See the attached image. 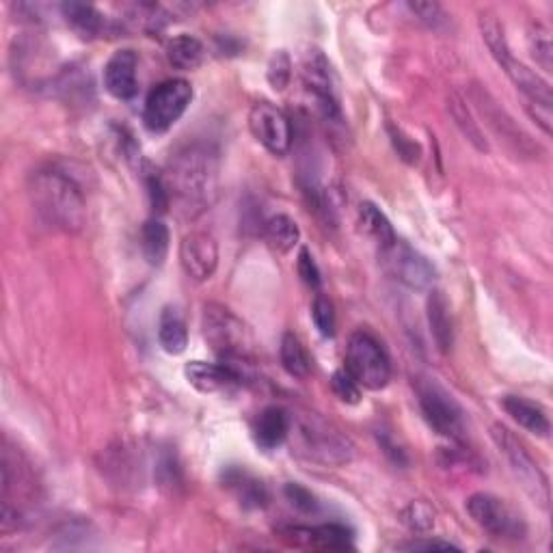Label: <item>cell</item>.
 I'll return each mask as SVG.
<instances>
[{
	"label": "cell",
	"mask_w": 553,
	"mask_h": 553,
	"mask_svg": "<svg viewBox=\"0 0 553 553\" xmlns=\"http://www.w3.org/2000/svg\"><path fill=\"white\" fill-rule=\"evenodd\" d=\"M169 199L188 214L206 210L219 184V154L208 145H188L175 152L163 173Z\"/></svg>",
	"instance_id": "cell-1"
},
{
	"label": "cell",
	"mask_w": 553,
	"mask_h": 553,
	"mask_svg": "<svg viewBox=\"0 0 553 553\" xmlns=\"http://www.w3.org/2000/svg\"><path fill=\"white\" fill-rule=\"evenodd\" d=\"M29 197L46 225L78 234L87 225V201L80 186L59 169H42L31 175Z\"/></svg>",
	"instance_id": "cell-2"
},
{
	"label": "cell",
	"mask_w": 553,
	"mask_h": 553,
	"mask_svg": "<svg viewBox=\"0 0 553 553\" xmlns=\"http://www.w3.org/2000/svg\"><path fill=\"white\" fill-rule=\"evenodd\" d=\"M480 31L487 48L491 50L493 59L502 67L506 76L512 80V85L523 96L525 106H549L551 109V87L547 80H543L536 72H532L528 65H523L519 59H515L512 50L508 46V39L504 33V26L491 13H482L480 16Z\"/></svg>",
	"instance_id": "cell-3"
},
{
	"label": "cell",
	"mask_w": 553,
	"mask_h": 553,
	"mask_svg": "<svg viewBox=\"0 0 553 553\" xmlns=\"http://www.w3.org/2000/svg\"><path fill=\"white\" fill-rule=\"evenodd\" d=\"M344 370L353 376V381L370 391L385 389L391 379V361L383 344L368 331L350 335L344 357Z\"/></svg>",
	"instance_id": "cell-4"
},
{
	"label": "cell",
	"mask_w": 553,
	"mask_h": 553,
	"mask_svg": "<svg viewBox=\"0 0 553 553\" xmlns=\"http://www.w3.org/2000/svg\"><path fill=\"white\" fill-rule=\"evenodd\" d=\"M204 327L206 342L221 359H247L251 353V331L247 329L232 309L219 303H208L204 307Z\"/></svg>",
	"instance_id": "cell-5"
},
{
	"label": "cell",
	"mask_w": 553,
	"mask_h": 553,
	"mask_svg": "<svg viewBox=\"0 0 553 553\" xmlns=\"http://www.w3.org/2000/svg\"><path fill=\"white\" fill-rule=\"evenodd\" d=\"M193 100V87L184 78H169L156 85L143 106V124L154 134H163L178 124Z\"/></svg>",
	"instance_id": "cell-6"
},
{
	"label": "cell",
	"mask_w": 553,
	"mask_h": 553,
	"mask_svg": "<svg viewBox=\"0 0 553 553\" xmlns=\"http://www.w3.org/2000/svg\"><path fill=\"white\" fill-rule=\"evenodd\" d=\"M417 402L426 424L435 430L437 435L461 441L465 433V417L458 402L435 381L417 383Z\"/></svg>",
	"instance_id": "cell-7"
},
{
	"label": "cell",
	"mask_w": 553,
	"mask_h": 553,
	"mask_svg": "<svg viewBox=\"0 0 553 553\" xmlns=\"http://www.w3.org/2000/svg\"><path fill=\"white\" fill-rule=\"evenodd\" d=\"M491 437L499 448V452L506 456L512 474L519 478V482L523 484V489L528 491L536 499V502H541L543 506H547L549 504L547 478L541 471V467H538L534 458L530 456V452L525 450V445L502 424L491 426Z\"/></svg>",
	"instance_id": "cell-8"
},
{
	"label": "cell",
	"mask_w": 553,
	"mask_h": 553,
	"mask_svg": "<svg viewBox=\"0 0 553 553\" xmlns=\"http://www.w3.org/2000/svg\"><path fill=\"white\" fill-rule=\"evenodd\" d=\"M467 512L478 528H482L493 538H508V541H521L528 532L523 519L512 510L504 499L491 493H474L467 499Z\"/></svg>",
	"instance_id": "cell-9"
},
{
	"label": "cell",
	"mask_w": 553,
	"mask_h": 553,
	"mask_svg": "<svg viewBox=\"0 0 553 553\" xmlns=\"http://www.w3.org/2000/svg\"><path fill=\"white\" fill-rule=\"evenodd\" d=\"M299 437L305 454L325 465H344L355 456L353 443L318 417H307L299 424Z\"/></svg>",
	"instance_id": "cell-10"
},
{
	"label": "cell",
	"mask_w": 553,
	"mask_h": 553,
	"mask_svg": "<svg viewBox=\"0 0 553 553\" xmlns=\"http://www.w3.org/2000/svg\"><path fill=\"white\" fill-rule=\"evenodd\" d=\"M381 258L389 275L411 290H426L433 286V281L437 277L435 266L428 262L426 255L415 251L402 240H396L391 242L389 247H383Z\"/></svg>",
	"instance_id": "cell-11"
},
{
	"label": "cell",
	"mask_w": 553,
	"mask_h": 553,
	"mask_svg": "<svg viewBox=\"0 0 553 553\" xmlns=\"http://www.w3.org/2000/svg\"><path fill=\"white\" fill-rule=\"evenodd\" d=\"M249 128L260 145L273 156H286L292 150V121L271 102H258L249 111Z\"/></svg>",
	"instance_id": "cell-12"
},
{
	"label": "cell",
	"mask_w": 553,
	"mask_h": 553,
	"mask_svg": "<svg viewBox=\"0 0 553 553\" xmlns=\"http://www.w3.org/2000/svg\"><path fill=\"white\" fill-rule=\"evenodd\" d=\"M303 85L314 96L320 115L327 121H331V124H340L342 121L340 100H337V93H335L331 65L322 52L314 50L307 55L303 63Z\"/></svg>",
	"instance_id": "cell-13"
},
{
	"label": "cell",
	"mask_w": 553,
	"mask_h": 553,
	"mask_svg": "<svg viewBox=\"0 0 553 553\" xmlns=\"http://www.w3.org/2000/svg\"><path fill=\"white\" fill-rule=\"evenodd\" d=\"M180 264L195 281H208L219 266V247L206 232H191L180 242Z\"/></svg>",
	"instance_id": "cell-14"
},
{
	"label": "cell",
	"mask_w": 553,
	"mask_h": 553,
	"mask_svg": "<svg viewBox=\"0 0 553 553\" xmlns=\"http://www.w3.org/2000/svg\"><path fill=\"white\" fill-rule=\"evenodd\" d=\"M137 65L139 57L134 50H117L104 65V87L117 100H132L137 96Z\"/></svg>",
	"instance_id": "cell-15"
},
{
	"label": "cell",
	"mask_w": 553,
	"mask_h": 553,
	"mask_svg": "<svg viewBox=\"0 0 553 553\" xmlns=\"http://www.w3.org/2000/svg\"><path fill=\"white\" fill-rule=\"evenodd\" d=\"M184 376L197 391H201V394H217V391H225L227 387L242 383L236 376V372L229 366H225L223 361L219 363L191 361L186 363Z\"/></svg>",
	"instance_id": "cell-16"
},
{
	"label": "cell",
	"mask_w": 553,
	"mask_h": 553,
	"mask_svg": "<svg viewBox=\"0 0 553 553\" xmlns=\"http://www.w3.org/2000/svg\"><path fill=\"white\" fill-rule=\"evenodd\" d=\"M288 536H292L296 543H303L316 549H329V551L353 549V532H350L342 523H322V525H316V528H290Z\"/></svg>",
	"instance_id": "cell-17"
},
{
	"label": "cell",
	"mask_w": 553,
	"mask_h": 553,
	"mask_svg": "<svg viewBox=\"0 0 553 553\" xmlns=\"http://www.w3.org/2000/svg\"><path fill=\"white\" fill-rule=\"evenodd\" d=\"M426 314H428L430 335H433L439 353L448 355L454 346V325H452L450 305H448V299L443 296V292L433 290L428 294Z\"/></svg>",
	"instance_id": "cell-18"
},
{
	"label": "cell",
	"mask_w": 553,
	"mask_h": 553,
	"mask_svg": "<svg viewBox=\"0 0 553 553\" xmlns=\"http://www.w3.org/2000/svg\"><path fill=\"white\" fill-rule=\"evenodd\" d=\"M502 407L512 420H515L521 428L528 430V433L536 437H547L551 433L549 415L538 402L523 396H506L502 400Z\"/></svg>",
	"instance_id": "cell-19"
},
{
	"label": "cell",
	"mask_w": 553,
	"mask_h": 553,
	"mask_svg": "<svg viewBox=\"0 0 553 553\" xmlns=\"http://www.w3.org/2000/svg\"><path fill=\"white\" fill-rule=\"evenodd\" d=\"M290 426L292 422L286 411L279 407H268L258 415V420H255V426H253L255 443L264 450H275L288 439Z\"/></svg>",
	"instance_id": "cell-20"
},
{
	"label": "cell",
	"mask_w": 553,
	"mask_h": 553,
	"mask_svg": "<svg viewBox=\"0 0 553 553\" xmlns=\"http://www.w3.org/2000/svg\"><path fill=\"white\" fill-rule=\"evenodd\" d=\"M61 16L65 18L67 26L83 39H93L106 31V18L93 5L63 3Z\"/></svg>",
	"instance_id": "cell-21"
},
{
	"label": "cell",
	"mask_w": 553,
	"mask_h": 553,
	"mask_svg": "<svg viewBox=\"0 0 553 553\" xmlns=\"http://www.w3.org/2000/svg\"><path fill=\"white\" fill-rule=\"evenodd\" d=\"M264 240L266 245L277 253H290L301 240V229L288 214H273L264 223Z\"/></svg>",
	"instance_id": "cell-22"
},
{
	"label": "cell",
	"mask_w": 553,
	"mask_h": 553,
	"mask_svg": "<svg viewBox=\"0 0 553 553\" xmlns=\"http://www.w3.org/2000/svg\"><path fill=\"white\" fill-rule=\"evenodd\" d=\"M225 484L238 497L245 508H264L268 502V491L260 480H255L245 469H229L225 474Z\"/></svg>",
	"instance_id": "cell-23"
},
{
	"label": "cell",
	"mask_w": 553,
	"mask_h": 553,
	"mask_svg": "<svg viewBox=\"0 0 553 553\" xmlns=\"http://www.w3.org/2000/svg\"><path fill=\"white\" fill-rule=\"evenodd\" d=\"M204 55H206L204 44H201L195 35L184 33L169 39L167 44V59L175 70H182V72L197 70L201 61H204Z\"/></svg>",
	"instance_id": "cell-24"
},
{
	"label": "cell",
	"mask_w": 553,
	"mask_h": 553,
	"mask_svg": "<svg viewBox=\"0 0 553 553\" xmlns=\"http://www.w3.org/2000/svg\"><path fill=\"white\" fill-rule=\"evenodd\" d=\"M158 342L169 355H182L188 346V329L178 309L167 307L158 320Z\"/></svg>",
	"instance_id": "cell-25"
},
{
	"label": "cell",
	"mask_w": 553,
	"mask_h": 553,
	"mask_svg": "<svg viewBox=\"0 0 553 553\" xmlns=\"http://www.w3.org/2000/svg\"><path fill=\"white\" fill-rule=\"evenodd\" d=\"M171 245L169 227L160 219H150L141 229V249L145 260L152 266H160L167 260Z\"/></svg>",
	"instance_id": "cell-26"
},
{
	"label": "cell",
	"mask_w": 553,
	"mask_h": 553,
	"mask_svg": "<svg viewBox=\"0 0 553 553\" xmlns=\"http://www.w3.org/2000/svg\"><path fill=\"white\" fill-rule=\"evenodd\" d=\"M279 359L283 370L294 376V379H307L312 374V357H309L303 342L294 333H286L281 337Z\"/></svg>",
	"instance_id": "cell-27"
},
{
	"label": "cell",
	"mask_w": 553,
	"mask_h": 553,
	"mask_svg": "<svg viewBox=\"0 0 553 553\" xmlns=\"http://www.w3.org/2000/svg\"><path fill=\"white\" fill-rule=\"evenodd\" d=\"M359 221H361V227L366 229V232L379 242L381 249L383 247H389L391 242H396L398 236L394 232V227H391L389 219L385 217V212L374 206V204H361L359 208Z\"/></svg>",
	"instance_id": "cell-28"
},
{
	"label": "cell",
	"mask_w": 553,
	"mask_h": 553,
	"mask_svg": "<svg viewBox=\"0 0 553 553\" xmlns=\"http://www.w3.org/2000/svg\"><path fill=\"white\" fill-rule=\"evenodd\" d=\"M450 109H452V115H454V119H456V126L463 130L465 137H467L471 143H474V145L478 147V150H487V141H484L482 130L478 128V124L474 121V117L469 115L467 106H465L461 100H458V98H454L452 104H450Z\"/></svg>",
	"instance_id": "cell-29"
},
{
	"label": "cell",
	"mask_w": 553,
	"mask_h": 553,
	"mask_svg": "<svg viewBox=\"0 0 553 553\" xmlns=\"http://www.w3.org/2000/svg\"><path fill=\"white\" fill-rule=\"evenodd\" d=\"M530 50L536 63L543 67L545 72H551L553 67V46H551V37L545 26L536 24L530 31Z\"/></svg>",
	"instance_id": "cell-30"
},
{
	"label": "cell",
	"mask_w": 553,
	"mask_h": 553,
	"mask_svg": "<svg viewBox=\"0 0 553 553\" xmlns=\"http://www.w3.org/2000/svg\"><path fill=\"white\" fill-rule=\"evenodd\" d=\"M402 523L413 532H428L435 525V512L424 502H413L402 510Z\"/></svg>",
	"instance_id": "cell-31"
},
{
	"label": "cell",
	"mask_w": 553,
	"mask_h": 553,
	"mask_svg": "<svg viewBox=\"0 0 553 553\" xmlns=\"http://www.w3.org/2000/svg\"><path fill=\"white\" fill-rule=\"evenodd\" d=\"M266 78H268V83H271V87L275 91H283L290 85L292 61L288 57V52H283V50L275 52V55L271 57V63H268Z\"/></svg>",
	"instance_id": "cell-32"
},
{
	"label": "cell",
	"mask_w": 553,
	"mask_h": 553,
	"mask_svg": "<svg viewBox=\"0 0 553 553\" xmlns=\"http://www.w3.org/2000/svg\"><path fill=\"white\" fill-rule=\"evenodd\" d=\"M312 318L314 325L320 331V335L333 337L335 335V312H333V303L327 299V296L318 294L312 305Z\"/></svg>",
	"instance_id": "cell-33"
},
{
	"label": "cell",
	"mask_w": 553,
	"mask_h": 553,
	"mask_svg": "<svg viewBox=\"0 0 553 553\" xmlns=\"http://www.w3.org/2000/svg\"><path fill=\"white\" fill-rule=\"evenodd\" d=\"M331 387H333V394L346 404H357L361 400V387L353 381V376H350L346 370L333 374Z\"/></svg>",
	"instance_id": "cell-34"
},
{
	"label": "cell",
	"mask_w": 553,
	"mask_h": 553,
	"mask_svg": "<svg viewBox=\"0 0 553 553\" xmlns=\"http://www.w3.org/2000/svg\"><path fill=\"white\" fill-rule=\"evenodd\" d=\"M283 493H286L288 502L296 508L305 512V515H309V512H316L318 510V499L312 491H307L305 487H301V484L296 482H288L286 489H283Z\"/></svg>",
	"instance_id": "cell-35"
},
{
	"label": "cell",
	"mask_w": 553,
	"mask_h": 553,
	"mask_svg": "<svg viewBox=\"0 0 553 553\" xmlns=\"http://www.w3.org/2000/svg\"><path fill=\"white\" fill-rule=\"evenodd\" d=\"M296 271H299V277L303 279L305 286H309L312 290H320V286H322L320 268L314 260V255L307 249H301L299 260H296Z\"/></svg>",
	"instance_id": "cell-36"
},
{
	"label": "cell",
	"mask_w": 553,
	"mask_h": 553,
	"mask_svg": "<svg viewBox=\"0 0 553 553\" xmlns=\"http://www.w3.org/2000/svg\"><path fill=\"white\" fill-rule=\"evenodd\" d=\"M407 7L413 16H417V20L428 24L430 29H439V24L448 18L445 16V11L441 9V5L437 3H407Z\"/></svg>",
	"instance_id": "cell-37"
},
{
	"label": "cell",
	"mask_w": 553,
	"mask_h": 553,
	"mask_svg": "<svg viewBox=\"0 0 553 553\" xmlns=\"http://www.w3.org/2000/svg\"><path fill=\"white\" fill-rule=\"evenodd\" d=\"M391 143H394V147L398 150L402 160H407V163H411V165L420 163V156H422L420 145H417L415 141H411L409 137H404V134L396 128H391Z\"/></svg>",
	"instance_id": "cell-38"
},
{
	"label": "cell",
	"mask_w": 553,
	"mask_h": 553,
	"mask_svg": "<svg viewBox=\"0 0 553 553\" xmlns=\"http://www.w3.org/2000/svg\"><path fill=\"white\" fill-rule=\"evenodd\" d=\"M400 549H407V551H435V549H441V551H450V549H458L456 545L452 543H445V541H424V538H415V541L411 543H402Z\"/></svg>",
	"instance_id": "cell-39"
}]
</instances>
